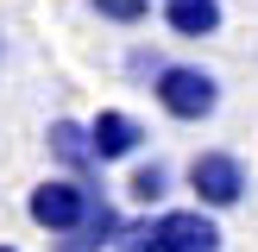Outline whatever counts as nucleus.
Returning a JSON list of instances; mask_svg holds the SVG:
<instances>
[{
	"label": "nucleus",
	"instance_id": "9",
	"mask_svg": "<svg viewBox=\"0 0 258 252\" xmlns=\"http://www.w3.org/2000/svg\"><path fill=\"white\" fill-rule=\"evenodd\" d=\"M170 164L164 158H145V164H133V176H126V196L139 202V208H164V202H170Z\"/></svg>",
	"mask_w": 258,
	"mask_h": 252
},
{
	"label": "nucleus",
	"instance_id": "4",
	"mask_svg": "<svg viewBox=\"0 0 258 252\" xmlns=\"http://www.w3.org/2000/svg\"><path fill=\"white\" fill-rule=\"evenodd\" d=\"M183 176H189V189H196V202H202V208H214V214L239 208V202H246V189H252L246 164H239L233 151H196Z\"/></svg>",
	"mask_w": 258,
	"mask_h": 252
},
{
	"label": "nucleus",
	"instance_id": "12",
	"mask_svg": "<svg viewBox=\"0 0 258 252\" xmlns=\"http://www.w3.org/2000/svg\"><path fill=\"white\" fill-rule=\"evenodd\" d=\"M0 57H7V38H0Z\"/></svg>",
	"mask_w": 258,
	"mask_h": 252
},
{
	"label": "nucleus",
	"instance_id": "7",
	"mask_svg": "<svg viewBox=\"0 0 258 252\" xmlns=\"http://www.w3.org/2000/svg\"><path fill=\"white\" fill-rule=\"evenodd\" d=\"M44 145H50V158H57L70 176H88V183H95V170H107V164L95 158V139H88L82 120H50L44 126Z\"/></svg>",
	"mask_w": 258,
	"mask_h": 252
},
{
	"label": "nucleus",
	"instance_id": "6",
	"mask_svg": "<svg viewBox=\"0 0 258 252\" xmlns=\"http://www.w3.org/2000/svg\"><path fill=\"white\" fill-rule=\"evenodd\" d=\"M126 227H133V221H126V214L113 208L107 196H101V202H95V214H88L76 233H63L50 252H113V246H126Z\"/></svg>",
	"mask_w": 258,
	"mask_h": 252
},
{
	"label": "nucleus",
	"instance_id": "1",
	"mask_svg": "<svg viewBox=\"0 0 258 252\" xmlns=\"http://www.w3.org/2000/svg\"><path fill=\"white\" fill-rule=\"evenodd\" d=\"M126 252H221V227H214V208H158L139 214L126 227Z\"/></svg>",
	"mask_w": 258,
	"mask_h": 252
},
{
	"label": "nucleus",
	"instance_id": "5",
	"mask_svg": "<svg viewBox=\"0 0 258 252\" xmlns=\"http://www.w3.org/2000/svg\"><path fill=\"white\" fill-rule=\"evenodd\" d=\"M88 139H95V158L101 164H126L145 151V120L126 107H101L95 120H88Z\"/></svg>",
	"mask_w": 258,
	"mask_h": 252
},
{
	"label": "nucleus",
	"instance_id": "2",
	"mask_svg": "<svg viewBox=\"0 0 258 252\" xmlns=\"http://www.w3.org/2000/svg\"><path fill=\"white\" fill-rule=\"evenodd\" d=\"M101 196H107L101 183L57 170V176H44V183H32V196H25V214H32V227H44L50 239H63V233H76V227L95 214V202H101Z\"/></svg>",
	"mask_w": 258,
	"mask_h": 252
},
{
	"label": "nucleus",
	"instance_id": "8",
	"mask_svg": "<svg viewBox=\"0 0 258 252\" xmlns=\"http://www.w3.org/2000/svg\"><path fill=\"white\" fill-rule=\"evenodd\" d=\"M164 25L176 38H214L221 32V0H164Z\"/></svg>",
	"mask_w": 258,
	"mask_h": 252
},
{
	"label": "nucleus",
	"instance_id": "10",
	"mask_svg": "<svg viewBox=\"0 0 258 252\" xmlns=\"http://www.w3.org/2000/svg\"><path fill=\"white\" fill-rule=\"evenodd\" d=\"M88 7H95L107 25H139V19L151 13V0H88Z\"/></svg>",
	"mask_w": 258,
	"mask_h": 252
},
{
	"label": "nucleus",
	"instance_id": "3",
	"mask_svg": "<svg viewBox=\"0 0 258 252\" xmlns=\"http://www.w3.org/2000/svg\"><path fill=\"white\" fill-rule=\"evenodd\" d=\"M151 101H158L170 120L202 126V120H214V107H221V82H214L202 63H164V70L151 76Z\"/></svg>",
	"mask_w": 258,
	"mask_h": 252
},
{
	"label": "nucleus",
	"instance_id": "11",
	"mask_svg": "<svg viewBox=\"0 0 258 252\" xmlns=\"http://www.w3.org/2000/svg\"><path fill=\"white\" fill-rule=\"evenodd\" d=\"M0 252H19V246H7V239H0Z\"/></svg>",
	"mask_w": 258,
	"mask_h": 252
}]
</instances>
